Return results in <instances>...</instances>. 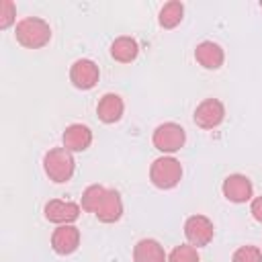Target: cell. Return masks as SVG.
<instances>
[{
  "instance_id": "cell-7",
  "label": "cell",
  "mask_w": 262,
  "mask_h": 262,
  "mask_svg": "<svg viewBox=\"0 0 262 262\" xmlns=\"http://www.w3.org/2000/svg\"><path fill=\"white\" fill-rule=\"evenodd\" d=\"M223 117H225V106H223V102L217 100V98H207V100H203V102L196 106V111H194V123H196L199 127H203V129H213V127H217V125L223 121Z\"/></svg>"
},
{
  "instance_id": "cell-21",
  "label": "cell",
  "mask_w": 262,
  "mask_h": 262,
  "mask_svg": "<svg viewBox=\"0 0 262 262\" xmlns=\"http://www.w3.org/2000/svg\"><path fill=\"white\" fill-rule=\"evenodd\" d=\"M14 16H16V10H14V4L10 0H2L0 2V29H6L14 23Z\"/></svg>"
},
{
  "instance_id": "cell-5",
  "label": "cell",
  "mask_w": 262,
  "mask_h": 262,
  "mask_svg": "<svg viewBox=\"0 0 262 262\" xmlns=\"http://www.w3.org/2000/svg\"><path fill=\"white\" fill-rule=\"evenodd\" d=\"M213 233H215L213 221L205 215H192L184 223V235H186L188 244L194 246V248L207 246L213 239Z\"/></svg>"
},
{
  "instance_id": "cell-23",
  "label": "cell",
  "mask_w": 262,
  "mask_h": 262,
  "mask_svg": "<svg viewBox=\"0 0 262 262\" xmlns=\"http://www.w3.org/2000/svg\"><path fill=\"white\" fill-rule=\"evenodd\" d=\"M260 8H262V2H260Z\"/></svg>"
},
{
  "instance_id": "cell-20",
  "label": "cell",
  "mask_w": 262,
  "mask_h": 262,
  "mask_svg": "<svg viewBox=\"0 0 262 262\" xmlns=\"http://www.w3.org/2000/svg\"><path fill=\"white\" fill-rule=\"evenodd\" d=\"M231 262H262V250L256 246H242L233 252Z\"/></svg>"
},
{
  "instance_id": "cell-22",
  "label": "cell",
  "mask_w": 262,
  "mask_h": 262,
  "mask_svg": "<svg viewBox=\"0 0 262 262\" xmlns=\"http://www.w3.org/2000/svg\"><path fill=\"white\" fill-rule=\"evenodd\" d=\"M250 211H252L254 219L262 223V196H256V199L252 201V207H250Z\"/></svg>"
},
{
  "instance_id": "cell-6",
  "label": "cell",
  "mask_w": 262,
  "mask_h": 262,
  "mask_svg": "<svg viewBox=\"0 0 262 262\" xmlns=\"http://www.w3.org/2000/svg\"><path fill=\"white\" fill-rule=\"evenodd\" d=\"M98 66L92 59H76L70 68V80L80 90H90L98 82Z\"/></svg>"
},
{
  "instance_id": "cell-14",
  "label": "cell",
  "mask_w": 262,
  "mask_h": 262,
  "mask_svg": "<svg viewBox=\"0 0 262 262\" xmlns=\"http://www.w3.org/2000/svg\"><path fill=\"white\" fill-rule=\"evenodd\" d=\"M194 57H196V61H199L203 68H207V70H217V68H221V63H223V59H225L223 49H221L217 43H213V41H203V43H199L196 49H194Z\"/></svg>"
},
{
  "instance_id": "cell-18",
  "label": "cell",
  "mask_w": 262,
  "mask_h": 262,
  "mask_svg": "<svg viewBox=\"0 0 262 262\" xmlns=\"http://www.w3.org/2000/svg\"><path fill=\"white\" fill-rule=\"evenodd\" d=\"M104 192H106L104 186H100V184H90V186L84 190V194H82V209L88 211V213H94V211L98 209V205H100Z\"/></svg>"
},
{
  "instance_id": "cell-9",
  "label": "cell",
  "mask_w": 262,
  "mask_h": 262,
  "mask_svg": "<svg viewBox=\"0 0 262 262\" xmlns=\"http://www.w3.org/2000/svg\"><path fill=\"white\" fill-rule=\"evenodd\" d=\"M252 182L244 174H229L223 180V194L231 203H246L252 199Z\"/></svg>"
},
{
  "instance_id": "cell-11",
  "label": "cell",
  "mask_w": 262,
  "mask_h": 262,
  "mask_svg": "<svg viewBox=\"0 0 262 262\" xmlns=\"http://www.w3.org/2000/svg\"><path fill=\"white\" fill-rule=\"evenodd\" d=\"M78 244H80V231H78V227H74L72 223L59 225V227L53 231V235H51V248H53L57 254H61V256L72 254V252L78 248Z\"/></svg>"
},
{
  "instance_id": "cell-13",
  "label": "cell",
  "mask_w": 262,
  "mask_h": 262,
  "mask_svg": "<svg viewBox=\"0 0 262 262\" xmlns=\"http://www.w3.org/2000/svg\"><path fill=\"white\" fill-rule=\"evenodd\" d=\"M133 260L135 262H168V256L164 252V248L160 246V242L156 239H139L133 248Z\"/></svg>"
},
{
  "instance_id": "cell-1",
  "label": "cell",
  "mask_w": 262,
  "mask_h": 262,
  "mask_svg": "<svg viewBox=\"0 0 262 262\" xmlns=\"http://www.w3.org/2000/svg\"><path fill=\"white\" fill-rule=\"evenodd\" d=\"M16 41L23 45V47H29V49H39L43 45L49 43L51 39V29L49 25L39 18V16H27L23 20L16 23Z\"/></svg>"
},
{
  "instance_id": "cell-15",
  "label": "cell",
  "mask_w": 262,
  "mask_h": 262,
  "mask_svg": "<svg viewBox=\"0 0 262 262\" xmlns=\"http://www.w3.org/2000/svg\"><path fill=\"white\" fill-rule=\"evenodd\" d=\"M123 100L119 94H104L100 100H98V106H96V115L102 123H117L121 117H123Z\"/></svg>"
},
{
  "instance_id": "cell-8",
  "label": "cell",
  "mask_w": 262,
  "mask_h": 262,
  "mask_svg": "<svg viewBox=\"0 0 262 262\" xmlns=\"http://www.w3.org/2000/svg\"><path fill=\"white\" fill-rule=\"evenodd\" d=\"M45 217L53 223H59V225H68L72 221H76L80 217V205L72 203V201H59V199H53L45 205Z\"/></svg>"
},
{
  "instance_id": "cell-3",
  "label": "cell",
  "mask_w": 262,
  "mask_h": 262,
  "mask_svg": "<svg viewBox=\"0 0 262 262\" xmlns=\"http://www.w3.org/2000/svg\"><path fill=\"white\" fill-rule=\"evenodd\" d=\"M149 178L158 188H172L182 178V166L176 158H170V156L158 158L149 168Z\"/></svg>"
},
{
  "instance_id": "cell-16",
  "label": "cell",
  "mask_w": 262,
  "mask_h": 262,
  "mask_svg": "<svg viewBox=\"0 0 262 262\" xmlns=\"http://www.w3.org/2000/svg\"><path fill=\"white\" fill-rule=\"evenodd\" d=\"M137 53H139V45L133 37H117L111 45V55L121 63L133 61L137 57Z\"/></svg>"
},
{
  "instance_id": "cell-17",
  "label": "cell",
  "mask_w": 262,
  "mask_h": 262,
  "mask_svg": "<svg viewBox=\"0 0 262 262\" xmlns=\"http://www.w3.org/2000/svg\"><path fill=\"white\" fill-rule=\"evenodd\" d=\"M182 14H184V6H182V2L172 0V2H168V4L162 6L158 20H160V25H162L164 29H174L176 25H180Z\"/></svg>"
},
{
  "instance_id": "cell-4",
  "label": "cell",
  "mask_w": 262,
  "mask_h": 262,
  "mask_svg": "<svg viewBox=\"0 0 262 262\" xmlns=\"http://www.w3.org/2000/svg\"><path fill=\"white\" fill-rule=\"evenodd\" d=\"M151 141H154L156 149H160L164 154H174V151H178L184 145L186 133L176 123H162V125L156 127Z\"/></svg>"
},
{
  "instance_id": "cell-12",
  "label": "cell",
  "mask_w": 262,
  "mask_h": 262,
  "mask_svg": "<svg viewBox=\"0 0 262 262\" xmlns=\"http://www.w3.org/2000/svg\"><path fill=\"white\" fill-rule=\"evenodd\" d=\"M61 139H63V147L68 151H84L92 143V131L82 123H74V125L66 127Z\"/></svg>"
},
{
  "instance_id": "cell-19",
  "label": "cell",
  "mask_w": 262,
  "mask_h": 262,
  "mask_svg": "<svg viewBox=\"0 0 262 262\" xmlns=\"http://www.w3.org/2000/svg\"><path fill=\"white\" fill-rule=\"evenodd\" d=\"M168 262H201V258H199L194 246L182 244V246H176V248L170 252Z\"/></svg>"
},
{
  "instance_id": "cell-2",
  "label": "cell",
  "mask_w": 262,
  "mask_h": 262,
  "mask_svg": "<svg viewBox=\"0 0 262 262\" xmlns=\"http://www.w3.org/2000/svg\"><path fill=\"white\" fill-rule=\"evenodd\" d=\"M45 174L53 182H68L74 174V158L66 147H53L43 158Z\"/></svg>"
},
{
  "instance_id": "cell-10",
  "label": "cell",
  "mask_w": 262,
  "mask_h": 262,
  "mask_svg": "<svg viewBox=\"0 0 262 262\" xmlns=\"http://www.w3.org/2000/svg\"><path fill=\"white\" fill-rule=\"evenodd\" d=\"M94 215L102 221V223H115L121 219L123 215V201H121V194L115 190V188H106L98 209L94 211Z\"/></svg>"
}]
</instances>
